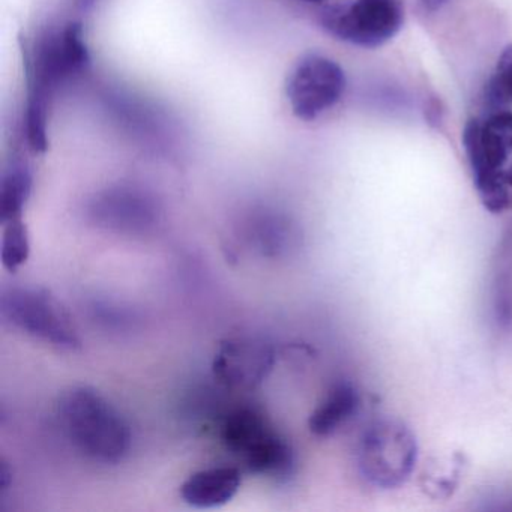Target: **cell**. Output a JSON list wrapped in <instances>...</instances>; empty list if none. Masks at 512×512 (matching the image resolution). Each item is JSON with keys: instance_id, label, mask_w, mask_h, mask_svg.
Instances as JSON below:
<instances>
[{"instance_id": "cell-19", "label": "cell", "mask_w": 512, "mask_h": 512, "mask_svg": "<svg viewBox=\"0 0 512 512\" xmlns=\"http://www.w3.org/2000/svg\"><path fill=\"white\" fill-rule=\"evenodd\" d=\"M305 2H311V4H322L323 0H305Z\"/></svg>"}, {"instance_id": "cell-10", "label": "cell", "mask_w": 512, "mask_h": 512, "mask_svg": "<svg viewBox=\"0 0 512 512\" xmlns=\"http://www.w3.org/2000/svg\"><path fill=\"white\" fill-rule=\"evenodd\" d=\"M241 484L242 475L238 467H209L193 473L181 485V497L193 508H218L236 496Z\"/></svg>"}, {"instance_id": "cell-6", "label": "cell", "mask_w": 512, "mask_h": 512, "mask_svg": "<svg viewBox=\"0 0 512 512\" xmlns=\"http://www.w3.org/2000/svg\"><path fill=\"white\" fill-rule=\"evenodd\" d=\"M403 23V0H349L322 14L329 35L361 49H379L401 31Z\"/></svg>"}, {"instance_id": "cell-14", "label": "cell", "mask_w": 512, "mask_h": 512, "mask_svg": "<svg viewBox=\"0 0 512 512\" xmlns=\"http://www.w3.org/2000/svg\"><path fill=\"white\" fill-rule=\"evenodd\" d=\"M484 101L487 115L506 112L512 106V44L505 47L497 61L496 73L485 88Z\"/></svg>"}, {"instance_id": "cell-2", "label": "cell", "mask_w": 512, "mask_h": 512, "mask_svg": "<svg viewBox=\"0 0 512 512\" xmlns=\"http://www.w3.org/2000/svg\"><path fill=\"white\" fill-rule=\"evenodd\" d=\"M463 145L482 205L491 214H502L512 206L511 110L470 119Z\"/></svg>"}, {"instance_id": "cell-8", "label": "cell", "mask_w": 512, "mask_h": 512, "mask_svg": "<svg viewBox=\"0 0 512 512\" xmlns=\"http://www.w3.org/2000/svg\"><path fill=\"white\" fill-rule=\"evenodd\" d=\"M346 91L343 68L326 56H304L286 83V95L293 115L301 121H316L337 106Z\"/></svg>"}, {"instance_id": "cell-4", "label": "cell", "mask_w": 512, "mask_h": 512, "mask_svg": "<svg viewBox=\"0 0 512 512\" xmlns=\"http://www.w3.org/2000/svg\"><path fill=\"white\" fill-rule=\"evenodd\" d=\"M0 316L23 334L61 349L82 347L73 317L50 290L38 286H13L0 296Z\"/></svg>"}, {"instance_id": "cell-7", "label": "cell", "mask_w": 512, "mask_h": 512, "mask_svg": "<svg viewBox=\"0 0 512 512\" xmlns=\"http://www.w3.org/2000/svg\"><path fill=\"white\" fill-rule=\"evenodd\" d=\"M89 62L82 23L70 22L59 31L47 32L35 43L34 52L26 56L28 97L49 100L59 83L85 70Z\"/></svg>"}, {"instance_id": "cell-1", "label": "cell", "mask_w": 512, "mask_h": 512, "mask_svg": "<svg viewBox=\"0 0 512 512\" xmlns=\"http://www.w3.org/2000/svg\"><path fill=\"white\" fill-rule=\"evenodd\" d=\"M58 418L77 451L103 464H116L131 448V428L122 413L91 386L62 392Z\"/></svg>"}, {"instance_id": "cell-11", "label": "cell", "mask_w": 512, "mask_h": 512, "mask_svg": "<svg viewBox=\"0 0 512 512\" xmlns=\"http://www.w3.org/2000/svg\"><path fill=\"white\" fill-rule=\"evenodd\" d=\"M95 220L101 226L109 227L116 232L142 233L148 232L149 227L154 226V211L148 203L140 202L136 197H103L95 203Z\"/></svg>"}, {"instance_id": "cell-15", "label": "cell", "mask_w": 512, "mask_h": 512, "mask_svg": "<svg viewBox=\"0 0 512 512\" xmlns=\"http://www.w3.org/2000/svg\"><path fill=\"white\" fill-rule=\"evenodd\" d=\"M2 263L10 272L19 271L31 256V238L23 218L2 224Z\"/></svg>"}, {"instance_id": "cell-13", "label": "cell", "mask_w": 512, "mask_h": 512, "mask_svg": "<svg viewBox=\"0 0 512 512\" xmlns=\"http://www.w3.org/2000/svg\"><path fill=\"white\" fill-rule=\"evenodd\" d=\"M32 178L31 167L23 158H13L5 167L0 182V223L23 218L26 203L31 199Z\"/></svg>"}, {"instance_id": "cell-17", "label": "cell", "mask_w": 512, "mask_h": 512, "mask_svg": "<svg viewBox=\"0 0 512 512\" xmlns=\"http://www.w3.org/2000/svg\"><path fill=\"white\" fill-rule=\"evenodd\" d=\"M449 2H451V0H419L422 10L428 14L437 13V11L442 10L445 5H448Z\"/></svg>"}, {"instance_id": "cell-9", "label": "cell", "mask_w": 512, "mask_h": 512, "mask_svg": "<svg viewBox=\"0 0 512 512\" xmlns=\"http://www.w3.org/2000/svg\"><path fill=\"white\" fill-rule=\"evenodd\" d=\"M277 355L268 341L236 337L221 343L212 362L215 377L227 388L254 389L274 370Z\"/></svg>"}, {"instance_id": "cell-18", "label": "cell", "mask_w": 512, "mask_h": 512, "mask_svg": "<svg viewBox=\"0 0 512 512\" xmlns=\"http://www.w3.org/2000/svg\"><path fill=\"white\" fill-rule=\"evenodd\" d=\"M94 4L95 0H77L80 10H89Z\"/></svg>"}, {"instance_id": "cell-16", "label": "cell", "mask_w": 512, "mask_h": 512, "mask_svg": "<svg viewBox=\"0 0 512 512\" xmlns=\"http://www.w3.org/2000/svg\"><path fill=\"white\" fill-rule=\"evenodd\" d=\"M11 482H13V470L10 469L7 461L2 460L0 463V491L8 490Z\"/></svg>"}, {"instance_id": "cell-3", "label": "cell", "mask_w": 512, "mask_h": 512, "mask_svg": "<svg viewBox=\"0 0 512 512\" xmlns=\"http://www.w3.org/2000/svg\"><path fill=\"white\" fill-rule=\"evenodd\" d=\"M223 443L248 472L266 478H287L295 469L289 440L257 409L235 410L223 425Z\"/></svg>"}, {"instance_id": "cell-5", "label": "cell", "mask_w": 512, "mask_h": 512, "mask_svg": "<svg viewBox=\"0 0 512 512\" xmlns=\"http://www.w3.org/2000/svg\"><path fill=\"white\" fill-rule=\"evenodd\" d=\"M416 460L415 434L395 419H380L368 425L356 446L359 473L377 488L400 487L412 475Z\"/></svg>"}, {"instance_id": "cell-12", "label": "cell", "mask_w": 512, "mask_h": 512, "mask_svg": "<svg viewBox=\"0 0 512 512\" xmlns=\"http://www.w3.org/2000/svg\"><path fill=\"white\" fill-rule=\"evenodd\" d=\"M359 403L361 398L355 386L347 382L338 383L313 410L308 419V428L316 436H331L353 418L358 412Z\"/></svg>"}]
</instances>
